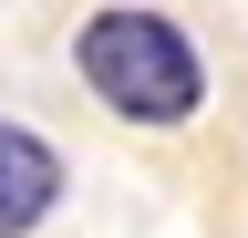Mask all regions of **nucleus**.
Instances as JSON below:
<instances>
[{"label": "nucleus", "mask_w": 248, "mask_h": 238, "mask_svg": "<svg viewBox=\"0 0 248 238\" xmlns=\"http://www.w3.org/2000/svg\"><path fill=\"white\" fill-rule=\"evenodd\" d=\"M73 73H83V94L114 114V125H186V114L207 104V52L186 21L166 11H145V0H114V11H83V32H73Z\"/></svg>", "instance_id": "obj_1"}, {"label": "nucleus", "mask_w": 248, "mask_h": 238, "mask_svg": "<svg viewBox=\"0 0 248 238\" xmlns=\"http://www.w3.org/2000/svg\"><path fill=\"white\" fill-rule=\"evenodd\" d=\"M62 207V145L21 114H0V238H31Z\"/></svg>", "instance_id": "obj_2"}]
</instances>
